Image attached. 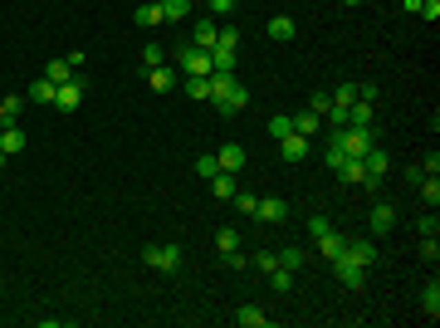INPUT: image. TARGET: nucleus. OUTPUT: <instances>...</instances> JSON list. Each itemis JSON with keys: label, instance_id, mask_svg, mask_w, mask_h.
I'll list each match as a JSON object with an SVG mask.
<instances>
[{"label": "nucleus", "instance_id": "obj_20", "mask_svg": "<svg viewBox=\"0 0 440 328\" xmlns=\"http://www.w3.org/2000/svg\"><path fill=\"white\" fill-rule=\"evenodd\" d=\"M44 79H49V84H69V79H74V64H69V59H49V64H44Z\"/></svg>", "mask_w": 440, "mask_h": 328}, {"label": "nucleus", "instance_id": "obj_10", "mask_svg": "<svg viewBox=\"0 0 440 328\" xmlns=\"http://www.w3.org/2000/svg\"><path fill=\"white\" fill-rule=\"evenodd\" d=\"M254 215H259V221H269V226H279V221H289V201H284V196H264V201L254 206Z\"/></svg>", "mask_w": 440, "mask_h": 328}, {"label": "nucleus", "instance_id": "obj_3", "mask_svg": "<svg viewBox=\"0 0 440 328\" xmlns=\"http://www.w3.org/2000/svg\"><path fill=\"white\" fill-rule=\"evenodd\" d=\"M177 69H181V79H191V74H201V79H206V74H210V54H206V49H196V44L186 39V44L177 49Z\"/></svg>", "mask_w": 440, "mask_h": 328}, {"label": "nucleus", "instance_id": "obj_33", "mask_svg": "<svg viewBox=\"0 0 440 328\" xmlns=\"http://www.w3.org/2000/svg\"><path fill=\"white\" fill-rule=\"evenodd\" d=\"M279 264H284V269H294V275H299V269L308 264V255H303V250L294 245V250H284V255H279Z\"/></svg>", "mask_w": 440, "mask_h": 328}, {"label": "nucleus", "instance_id": "obj_51", "mask_svg": "<svg viewBox=\"0 0 440 328\" xmlns=\"http://www.w3.org/2000/svg\"><path fill=\"white\" fill-rule=\"evenodd\" d=\"M206 6H210V0H206Z\"/></svg>", "mask_w": 440, "mask_h": 328}, {"label": "nucleus", "instance_id": "obj_45", "mask_svg": "<svg viewBox=\"0 0 440 328\" xmlns=\"http://www.w3.org/2000/svg\"><path fill=\"white\" fill-rule=\"evenodd\" d=\"M226 269H235V275H240V269H245V255H240V250H226Z\"/></svg>", "mask_w": 440, "mask_h": 328}, {"label": "nucleus", "instance_id": "obj_43", "mask_svg": "<svg viewBox=\"0 0 440 328\" xmlns=\"http://www.w3.org/2000/svg\"><path fill=\"white\" fill-rule=\"evenodd\" d=\"M421 172H426V177H440V152H430V157H421Z\"/></svg>", "mask_w": 440, "mask_h": 328}, {"label": "nucleus", "instance_id": "obj_9", "mask_svg": "<svg viewBox=\"0 0 440 328\" xmlns=\"http://www.w3.org/2000/svg\"><path fill=\"white\" fill-rule=\"evenodd\" d=\"M367 226H372V235H387V231L397 226V206H392V201H377L372 215H367Z\"/></svg>", "mask_w": 440, "mask_h": 328}, {"label": "nucleus", "instance_id": "obj_21", "mask_svg": "<svg viewBox=\"0 0 440 328\" xmlns=\"http://www.w3.org/2000/svg\"><path fill=\"white\" fill-rule=\"evenodd\" d=\"M210 191H215L220 201H230V196H235V172H215V177H210Z\"/></svg>", "mask_w": 440, "mask_h": 328}, {"label": "nucleus", "instance_id": "obj_28", "mask_svg": "<svg viewBox=\"0 0 440 328\" xmlns=\"http://www.w3.org/2000/svg\"><path fill=\"white\" fill-rule=\"evenodd\" d=\"M294 133V113H279V118H269V137L279 142V137H289Z\"/></svg>", "mask_w": 440, "mask_h": 328}, {"label": "nucleus", "instance_id": "obj_39", "mask_svg": "<svg viewBox=\"0 0 440 328\" xmlns=\"http://www.w3.org/2000/svg\"><path fill=\"white\" fill-rule=\"evenodd\" d=\"M328 231H333V221H328V215H313V221H308V235H313V240L328 235Z\"/></svg>", "mask_w": 440, "mask_h": 328}, {"label": "nucleus", "instance_id": "obj_34", "mask_svg": "<svg viewBox=\"0 0 440 328\" xmlns=\"http://www.w3.org/2000/svg\"><path fill=\"white\" fill-rule=\"evenodd\" d=\"M333 103H338V108L357 103V84H338V88H333Z\"/></svg>", "mask_w": 440, "mask_h": 328}, {"label": "nucleus", "instance_id": "obj_29", "mask_svg": "<svg viewBox=\"0 0 440 328\" xmlns=\"http://www.w3.org/2000/svg\"><path fill=\"white\" fill-rule=\"evenodd\" d=\"M161 15H167V20H186L191 15V0H161Z\"/></svg>", "mask_w": 440, "mask_h": 328}, {"label": "nucleus", "instance_id": "obj_35", "mask_svg": "<svg viewBox=\"0 0 440 328\" xmlns=\"http://www.w3.org/2000/svg\"><path fill=\"white\" fill-rule=\"evenodd\" d=\"M215 245H220V255H226V250H235V245H240L235 226H226V231H215Z\"/></svg>", "mask_w": 440, "mask_h": 328}, {"label": "nucleus", "instance_id": "obj_1", "mask_svg": "<svg viewBox=\"0 0 440 328\" xmlns=\"http://www.w3.org/2000/svg\"><path fill=\"white\" fill-rule=\"evenodd\" d=\"M142 260L157 269V275H177V269H181V245H177V240H167V245H147Z\"/></svg>", "mask_w": 440, "mask_h": 328}, {"label": "nucleus", "instance_id": "obj_44", "mask_svg": "<svg viewBox=\"0 0 440 328\" xmlns=\"http://www.w3.org/2000/svg\"><path fill=\"white\" fill-rule=\"evenodd\" d=\"M328 123H333V128H348V108L333 103V108H328Z\"/></svg>", "mask_w": 440, "mask_h": 328}, {"label": "nucleus", "instance_id": "obj_47", "mask_svg": "<svg viewBox=\"0 0 440 328\" xmlns=\"http://www.w3.org/2000/svg\"><path fill=\"white\" fill-rule=\"evenodd\" d=\"M235 10V0H210V15H230Z\"/></svg>", "mask_w": 440, "mask_h": 328}, {"label": "nucleus", "instance_id": "obj_36", "mask_svg": "<svg viewBox=\"0 0 440 328\" xmlns=\"http://www.w3.org/2000/svg\"><path fill=\"white\" fill-rule=\"evenodd\" d=\"M215 172H220V162H215V157H196V177H206V182H210Z\"/></svg>", "mask_w": 440, "mask_h": 328}, {"label": "nucleus", "instance_id": "obj_19", "mask_svg": "<svg viewBox=\"0 0 440 328\" xmlns=\"http://www.w3.org/2000/svg\"><path fill=\"white\" fill-rule=\"evenodd\" d=\"M181 88L196 98V103H210V74L201 79V74H191V79H181Z\"/></svg>", "mask_w": 440, "mask_h": 328}, {"label": "nucleus", "instance_id": "obj_46", "mask_svg": "<svg viewBox=\"0 0 440 328\" xmlns=\"http://www.w3.org/2000/svg\"><path fill=\"white\" fill-rule=\"evenodd\" d=\"M254 264H259V269H264V275H269V269H274V264H279V255H274V250H264V255H259Z\"/></svg>", "mask_w": 440, "mask_h": 328}, {"label": "nucleus", "instance_id": "obj_7", "mask_svg": "<svg viewBox=\"0 0 440 328\" xmlns=\"http://www.w3.org/2000/svg\"><path fill=\"white\" fill-rule=\"evenodd\" d=\"M343 250H348L362 269H372V264H377V235H348V245H343Z\"/></svg>", "mask_w": 440, "mask_h": 328}, {"label": "nucleus", "instance_id": "obj_30", "mask_svg": "<svg viewBox=\"0 0 440 328\" xmlns=\"http://www.w3.org/2000/svg\"><path fill=\"white\" fill-rule=\"evenodd\" d=\"M0 113H6V128H10V123L25 113V98H15V93H10V98H0Z\"/></svg>", "mask_w": 440, "mask_h": 328}, {"label": "nucleus", "instance_id": "obj_17", "mask_svg": "<svg viewBox=\"0 0 440 328\" xmlns=\"http://www.w3.org/2000/svg\"><path fill=\"white\" fill-rule=\"evenodd\" d=\"M343 245H348V235H338V231H328V235H318V250H323V260L333 264L338 255H343Z\"/></svg>", "mask_w": 440, "mask_h": 328}, {"label": "nucleus", "instance_id": "obj_13", "mask_svg": "<svg viewBox=\"0 0 440 328\" xmlns=\"http://www.w3.org/2000/svg\"><path fill=\"white\" fill-rule=\"evenodd\" d=\"M372 123H377V108H372L367 98L348 103V128H372Z\"/></svg>", "mask_w": 440, "mask_h": 328}, {"label": "nucleus", "instance_id": "obj_37", "mask_svg": "<svg viewBox=\"0 0 440 328\" xmlns=\"http://www.w3.org/2000/svg\"><path fill=\"white\" fill-rule=\"evenodd\" d=\"M230 201H235V211H245V215H254V206H259V196H245V191H235Z\"/></svg>", "mask_w": 440, "mask_h": 328}, {"label": "nucleus", "instance_id": "obj_25", "mask_svg": "<svg viewBox=\"0 0 440 328\" xmlns=\"http://www.w3.org/2000/svg\"><path fill=\"white\" fill-rule=\"evenodd\" d=\"M54 88H59V84H49V79H34V84H30V103H54Z\"/></svg>", "mask_w": 440, "mask_h": 328}, {"label": "nucleus", "instance_id": "obj_49", "mask_svg": "<svg viewBox=\"0 0 440 328\" xmlns=\"http://www.w3.org/2000/svg\"><path fill=\"white\" fill-rule=\"evenodd\" d=\"M0 167H6V152H0Z\"/></svg>", "mask_w": 440, "mask_h": 328}, {"label": "nucleus", "instance_id": "obj_18", "mask_svg": "<svg viewBox=\"0 0 440 328\" xmlns=\"http://www.w3.org/2000/svg\"><path fill=\"white\" fill-rule=\"evenodd\" d=\"M235 323L240 328H269V313L254 309V304H245V309H235Z\"/></svg>", "mask_w": 440, "mask_h": 328}, {"label": "nucleus", "instance_id": "obj_22", "mask_svg": "<svg viewBox=\"0 0 440 328\" xmlns=\"http://www.w3.org/2000/svg\"><path fill=\"white\" fill-rule=\"evenodd\" d=\"M294 35H299V25H294L289 15H274V20H269V39H294Z\"/></svg>", "mask_w": 440, "mask_h": 328}, {"label": "nucleus", "instance_id": "obj_27", "mask_svg": "<svg viewBox=\"0 0 440 328\" xmlns=\"http://www.w3.org/2000/svg\"><path fill=\"white\" fill-rule=\"evenodd\" d=\"M421 309H426L430 318H440V284H435V280L426 284V294H421Z\"/></svg>", "mask_w": 440, "mask_h": 328}, {"label": "nucleus", "instance_id": "obj_23", "mask_svg": "<svg viewBox=\"0 0 440 328\" xmlns=\"http://www.w3.org/2000/svg\"><path fill=\"white\" fill-rule=\"evenodd\" d=\"M343 162H348V152H343V147H338L333 137H328V147H323V167H328V172H338Z\"/></svg>", "mask_w": 440, "mask_h": 328}, {"label": "nucleus", "instance_id": "obj_16", "mask_svg": "<svg viewBox=\"0 0 440 328\" xmlns=\"http://www.w3.org/2000/svg\"><path fill=\"white\" fill-rule=\"evenodd\" d=\"M0 152H6V157H20V152H25V133H20V123L0 128Z\"/></svg>", "mask_w": 440, "mask_h": 328}, {"label": "nucleus", "instance_id": "obj_32", "mask_svg": "<svg viewBox=\"0 0 440 328\" xmlns=\"http://www.w3.org/2000/svg\"><path fill=\"white\" fill-rule=\"evenodd\" d=\"M328 108H333V93H323V88H313V98H308V113L328 118Z\"/></svg>", "mask_w": 440, "mask_h": 328}, {"label": "nucleus", "instance_id": "obj_40", "mask_svg": "<svg viewBox=\"0 0 440 328\" xmlns=\"http://www.w3.org/2000/svg\"><path fill=\"white\" fill-rule=\"evenodd\" d=\"M416 15H421V20H430V25H435V20H440V0H421V10H416Z\"/></svg>", "mask_w": 440, "mask_h": 328}, {"label": "nucleus", "instance_id": "obj_15", "mask_svg": "<svg viewBox=\"0 0 440 328\" xmlns=\"http://www.w3.org/2000/svg\"><path fill=\"white\" fill-rule=\"evenodd\" d=\"M132 20H137L142 30H152V25H167V15H161V0H147V6H137V10H132Z\"/></svg>", "mask_w": 440, "mask_h": 328}, {"label": "nucleus", "instance_id": "obj_6", "mask_svg": "<svg viewBox=\"0 0 440 328\" xmlns=\"http://www.w3.org/2000/svg\"><path fill=\"white\" fill-rule=\"evenodd\" d=\"M338 182L343 186H362V191H377V182L367 177V167H362V157H348L343 167H338Z\"/></svg>", "mask_w": 440, "mask_h": 328}, {"label": "nucleus", "instance_id": "obj_12", "mask_svg": "<svg viewBox=\"0 0 440 328\" xmlns=\"http://www.w3.org/2000/svg\"><path fill=\"white\" fill-rule=\"evenodd\" d=\"M245 157H250V152H245L240 142H226V147L215 152V162H220V172H240V167H245Z\"/></svg>", "mask_w": 440, "mask_h": 328}, {"label": "nucleus", "instance_id": "obj_4", "mask_svg": "<svg viewBox=\"0 0 440 328\" xmlns=\"http://www.w3.org/2000/svg\"><path fill=\"white\" fill-rule=\"evenodd\" d=\"M83 93H88V79H69V84H59V88H54V108H59V113H74V108L83 103Z\"/></svg>", "mask_w": 440, "mask_h": 328}, {"label": "nucleus", "instance_id": "obj_26", "mask_svg": "<svg viewBox=\"0 0 440 328\" xmlns=\"http://www.w3.org/2000/svg\"><path fill=\"white\" fill-rule=\"evenodd\" d=\"M421 201H426L430 211L440 206V177H421Z\"/></svg>", "mask_w": 440, "mask_h": 328}, {"label": "nucleus", "instance_id": "obj_38", "mask_svg": "<svg viewBox=\"0 0 440 328\" xmlns=\"http://www.w3.org/2000/svg\"><path fill=\"white\" fill-rule=\"evenodd\" d=\"M421 255L435 264V260H440V240H435V235H421Z\"/></svg>", "mask_w": 440, "mask_h": 328}, {"label": "nucleus", "instance_id": "obj_41", "mask_svg": "<svg viewBox=\"0 0 440 328\" xmlns=\"http://www.w3.org/2000/svg\"><path fill=\"white\" fill-rule=\"evenodd\" d=\"M416 235H440V221H435V211H430V215H421V226H416Z\"/></svg>", "mask_w": 440, "mask_h": 328}, {"label": "nucleus", "instance_id": "obj_11", "mask_svg": "<svg viewBox=\"0 0 440 328\" xmlns=\"http://www.w3.org/2000/svg\"><path fill=\"white\" fill-rule=\"evenodd\" d=\"M308 147H313V137H303V133L279 137V157H284V162H303V157H308Z\"/></svg>", "mask_w": 440, "mask_h": 328}, {"label": "nucleus", "instance_id": "obj_2", "mask_svg": "<svg viewBox=\"0 0 440 328\" xmlns=\"http://www.w3.org/2000/svg\"><path fill=\"white\" fill-rule=\"evenodd\" d=\"M333 142L348 157H362L367 147H377V128H333Z\"/></svg>", "mask_w": 440, "mask_h": 328}, {"label": "nucleus", "instance_id": "obj_5", "mask_svg": "<svg viewBox=\"0 0 440 328\" xmlns=\"http://www.w3.org/2000/svg\"><path fill=\"white\" fill-rule=\"evenodd\" d=\"M333 275H338V280H343L348 289H362V284H367V269H362V264H357V260H352L348 250H343V255L333 260Z\"/></svg>", "mask_w": 440, "mask_h": 328}, {"label": "nucleus", "instance_id": "obj_48", "mask_svg": "<svg viewBox=\"0 0 440 328\" xmlns=\"http://www.w3.org/2000/svg\"><path fill=\"white\" fill-rule=\"evenodd\" d=\"M343 6H362V0H343Z\"/></svg>", "mask_w": 440, "mask_h": 328}, {"label": "nucleus", "instance_id": "obj_24", "mask_svg": "<svg viewBox=\"0 0 440 328\" xmlns=\"http://www.w3.org/2000/svg\"><path fill=\"white\" fill-rule=\"evenodd\" d=\"M269 284L279 289V294H289V289H294V269H284V264H274V269H269Z\"/></svg>", "mask_w": 440, "mask_h": 328}, {"label": "nucleus", "instance_id": "obj_14", "mask_svg": "<svg viewBox=\"0 0 440 328\" xmlns=\"http://www.w3.org/2000/svg\"><path fill=\"white\" fill-rule=\"evenodd\" d=\"M215 35H220L215 15H201V20H196V35H191V44H196V49H210V44H215Z\"/></svg>", "mask_w": 440, "mask_h": 328}, {"label": "nucleus", "instance_id": "obj_31", "mask_svg": "<svg viewBox=\"0 0 440 328\" xmlns=\"http://www.w3.org/2000/svg\"><path fill=\"white\" fill-rule=\"evenodd\" d=\"M294 133L313 137V133H318V113H308V108H303V113H294Z\"/></svg>", "mask_w": 440, "mask_h": 328}, {"label": "nucleus", "instance_id": "obj_8", "mask_svg": "<svg viewBox=\"0 0 440 328\" xmlns=\"http://www.w3.org/2000/svg\"><path fill=\"white\" fill-rule=\"evenodd\" d=\"M181 84V69H172V64H157V69H147V88L152 93H172Z\"/></svg>", "mask_w": 440, "mask_h": 328}, {"label": "nucleus", "instance_id": "obj_50", "mask_svg": "<svg viewBox=\"0 0 440 328\" xmlns=\"http://www.w3.org/2000/svg\"><path fill=\"white\" fill-rule=\"evenodd\" d=\"M0 128H6V113H0Z\"/></svg>", "mask_w": 440, "mask_h": 328}, {"label": "nucleus", "instance_id": "obj_42", "mask_svg": "<svg viewBox=\"0 0 440 328\" xmlns=\"http://www.w3.org/2000/svg\"><path fill=\"white\" fill-rule=\"evenodd\" d=\"M142 59H147V69H157V64H167V59H161V44H147V49H142Z\"/></svg>", "mask_w": 440, "mask_h": 328}]
</instances>
